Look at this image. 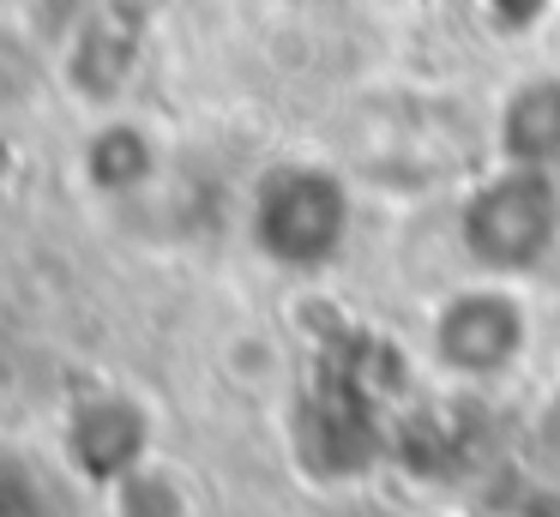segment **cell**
<instances>
[{
  "label": "cell",
  "instance_id": "3",
  "mask_svg": "<svg viewBox=\"0 0 560 517\" xmlns=\"http://www.w3.org/2000/svg\"><path fill=\"white\" fill-rule=\"evenodd\" d=\"M434 361L458 379H494L512 361L524 355V337H530V319H524L518 295L506 283H470L452 289L434 307Z\"/></svg>",
  "mask_w": 560,
  "mask_h": 517
},
{
  "label": "cell",
  "instance_id": "1",
  "mask_svg": "<svg viewBox=\"0 0 560 517\" xmlns=\"http://www.w3.org/2000/svg\"><path fill=\"white\" fill-rule=\"evenodd\" d=\"M555 235H560L555 168L500 163V175H488L464 199V247L494 277L536 271L548 259V247H555Z\"/></svg>",
  "mask_w": 560,
  "mask_h": 517
},
{
  "label": "cell",
  "instance_id": "2",
  "mask_svg": "<svg viewBox=\"0 0 560 517\" xmlns=\"http://www.w3.org/2000/svg\"><path fill=\"white\" fill-rule=\"evenodd\" d=\"M350 228V192L331 168L283 163L254 187V247L278 265H326Z\"/></svg>",
  "mask_w": 560,
  "mask_h": 517
},
{
  "label": "cell",
  "instance_id": "6",
  "mask_svg": "<svg viewBox=\"0 0 560 517\" xmlns=\"http://www.w3.org/2000/svg\"><path fill=\"white\" fill-rule=\"evenodd\" d=\"M85 168H91V180H97L103 192L145 187L151 168H158L151 132L133 127V120H109V127H97V139H91V151H85Z\"/></svg>",
  "mask_w": 560,
  "mask_h": 517
},
{
  "label": "cell",
  "instance_id": "5",
  "mask_svg": "<svg viewBox=\"0 0 560 517\" xmlns=\"http://www.w3.org/2000/svg\"><path fill=\"white\" fill-rule=\"evenodd\" d=\"M103 505H109V517H206V487L182 457L145 451L103 487Z\"/></svg>",
  "mask_w": 560,
  "mask_h": 517
},
{
  "label": "cell",
  "instance_id": "4",
  "mask_svg": "<svg viewBox=\"0 0 560 517\" xmlns=\"http://www.w3.org/2000/svg\"><path fill=\"white\" fill-rule=\"evenodd\" d=\"M494 144L518 168L560 163V79H518L494 108Z\"/></svg>",
  "mask_w": 560,
  "mask_h": 517
}]
</instances>
